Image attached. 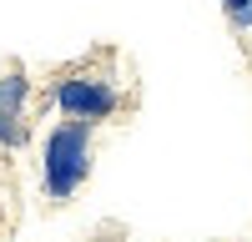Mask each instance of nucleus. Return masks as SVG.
<instances>
[{
	"label": "nucleus",
	"mask_w": 252,
	"mask_h": 242,
	"mask_svg": "<svg viewBox=\"0 0 252 242\" xmlns=\"http://www.w3.org/2000/svg\"><path fill=\"white\" fill-rule=\"evenodd\" d=\"M96 161V126L86 121H56L40 141V192L51 202H71L91 177Z\"/></svg>",
	"instance_id": "obj_1"
},
{
	"label": "nucleus",
	"mask_w": 252,
	"mask_h": 242,
	"mask_svg": "<svg viewBox=\"0 0 252 242\" xmlns=\"http://www.w3.org/2000/svg\"><path fill=\"white\" fill-rule=\"evenodd\" d=\"M227 26H232V30H242V35H247V30H252V5H247V10H237L232 20H227Z\"/></svg>",
	"instance_id": "obj_4"
},
{
	"label": "nucleus",
	"mask_w": 252,
	"mask_h": 242,
	"mask_svg": "<svg viewBox=\"0 0 252 242\" xmlns=\"http://www.w3.org/2000/svg\"><path fill=\"white\" fill-rule=\"evenodd\" d=\"M217 5H222V15H227V20H232L237 10H247V5H252V0H217Z\"/></svg>",
	"instance_id": "obj_5"
},
{
	"label": "nucleus",
	"mask_w": 252,
	"mask_h": 242,
	"mask_svg": "<svg viewBox=\"0 0 252 242\" xmlns=\"http://www.w3.org/2000/svg\"><path fill=\"white\" fill-rule=\"evenodd\" d=\"M26 101H31V81L10 71V76H0V147L15 151V147H26Z\"/></svg>",
	"instance_id": "obj_3"
},
{
	"label": "nucleus",
	"mask_w": 252,
	"mask_h": 242,
	"mask_svg": "<svg viewBox=\"0 0 252 242\" xmlns=\"http://www.w3.org/2000/svg\"><path fill=\"white\" fill-rule=\"evenodd\" d=\"M51 106L66 121H86V126H101L121 111V86L101 71H71L51 86Z\"/></svg>",
	"instance_id": "obj_2"
}]
</instances>
